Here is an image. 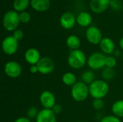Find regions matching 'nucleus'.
<instances>
[{"label": "nucleus", "instance_id": "4468645a", "mask_svg": "<svg viewBox=\"0 0 123 122\" xmlns=\"http://www.w3.org/2000/svg\"><path fill=\"white\" fill-rule=\"evenodd\" d=\"M99 47L102 52L107 55H111L115 51V45L113 40L109 37H105L99 43Z\"/></svg>", "mask_w": 123, "mask_h": 122}, {"label": "nucleus", "instance_id": "2eb2a0df", "mask_svg": "<svg viewBox=\"0 0 123 122\" xmlns=\"http://www.w3.org/2000/svg\"><path fill=\"white\" fill-rule=\"evenodd\" d=\"M110 5V0H91L90 8L95 13H102Z\"/></svg>", "mask_w": 123, "mask_h": 122}, {"label": "nucleus", "instance_id": "423d86ee", "mask_svg": "<svg viewBox=\"0 0 123 122\" xmlns=\"http://www.w3.org/2000/svg\"><path fill=\"white\" fill-rule=\"evenodd\" d=\"M1 47L6 55H14L18 50V41L12 35L6 37L2 41Z\"/></svg>", "mask_w": 123, "mask_h": 122}, {"label": "nucleus", "instance_id": "b1692460", "mask_svg": "<svg viewBox=\"0 0 123 122\" xmlns=\"http://www.w3.org/2000/svg\"><path fill=\"white\" fill-rule=\"evenodd\" d=\"M117 65V60L113 56H107L105 60V67L110 68H114Z\"/></svg>", "mask_w": 123, "mask_h": 122}, {"label": "nucleus", "instance_id": "cd10ccee", "mask_svg": "<svg viewBox=\"0 0 123 122\" xmlns=\"http://www.w3.org/2000/svg\"><path fill=\"white\" fill-rule=\"evenodd\" d=\"M19 21L22 23H27L30 20V14L28 12H23L20 14H19Z\"/></svg>", "mask_w": 123, "mask_h": 122}, {"label": "nucleus", "instance_id": "72a5a7b5", "mask_svg": "<svg viewBox=\"0 0 123 122\" xmlns=\"http://www.w3.org/2000/svg\"></svg>", "mask_w": 123, "mask_h": 122}, {"label": "nucleus", "instance_id": "dca6fc26", "mask_svg": "<svg viewBox=\"0 0 123 122\" xmlns=\"http://www.w3.org/2000/svg\"><path fill=\"white\" fill-rule=\"evenodd\" d=\"M32 7L38 12H45L50 7V0H31Z\"/></svg>", "mask_w": 123, "mask_h": 122}, {"label": "nucleus", "instance_id": "bb28decb", "mask_svg": "<svg viewBox=\"0 0 123 122\" xmlns=\"http://www.w3.org/2000/svg\"><path fill=\"white\" fill-rule=\"evenodd\" d=\"M100 122H121L120 119L115 115H107L104 116Z\"/></svg>", "mask_w": 123, "mask_h": 122}, {"label": "nucleus", "instance_id": "6ab92c4d", "mask_svg": "<svg viewBox=\"0 0 123 122\" xmlns=\"http://www.w3.org/2000/svg\"><path fill=\"white\" fill-rule=\"evenodd\" d=\"M62 81L66 86H71V87L78 82L76 76H75L74 73L71 72H67L64 73L62 76Z\"/></svg>", "mask_w": 123, "mask_h": 122}, {"label": "nucleus", "instance_id": "7ed1b4c3", "mask_svg": "<svg viewBox=\"0 0 123 122\" xmlns=\"http://www.w3.org/2000/svg\"><path fill=\"white\" fill-rule=\"evenodd\" d=\"M71 94L74 101L77 102L84 101L89 96V86L81 81H78L71 87Z\"/></svg>", "mask_w": 123, "mask_h": 122}, {"label": "nucleus", "instance_id": "ddd939ff", "mask_svg": "<svg viewBox=\"0 0 123 122\" xmlns=\"http://www.w3.org/2000/svg\"><path fill=\"white\" fill-rule=\"evenodd\" d=\"M60 23L63 28L66 29H71L76 23L75 16L71 12H66L61 17Z\"/></svg>", "mask_w": 123, "mask_h": 122}, {"label": "nucleus", "instance_id": "4be33fe9", "mask_svg": "<svg viewBox=\"0 0 123 122\" xmlns=\"http://www.w3.org/2000/svg\"><path fill=\"white\" fill-rule=\"evenodd\" d=\"M115 72L114 70V68H110L106 67L103 68V70L102 72V77L104 81H110L115 77Z\"/></svg>", "mask_w": 123, "mask_h": 122}, {"label": "nucleus", "instance_id": "9b49d317", "mask_svg": "<svg viewBox=\"0 0 123 122\" xmlns=\"http://www.w3.org/2000/svg\"><path fill=\"white\" fill-rule=\"evenodd\" d=\"M36 122H56V115L52 109H43L40 110L35 119Z\"/></svg>", "mask_w": 123, "mask_h": 122}, {"label": "nucleus", "instance_id": "7c9ffc66", "mask_svg": "<svg viewBox=\"0 0 123 122\" xmlns=\"http://www.w3.org/2000/svg\"><path fill=\"white\" fill-rule=\"evenodd\" d=\"M30 72L32 74H35L37 73H38V68L37 66V65H32L30 67Z\"/></svg>", "mask_w": 123, "mask_h": 122}, {"label": "nucleus", "instance_id": "a878e982", "mask_svg": "<svg viewBox=\"0 0 123 122\" xmlns=\"http://www.w3.org/2000/svg\"><path fill=\"white\" fill-rule=\"evenodd\" d=\"M39 111H40L37 110V107H35V106L30 107L27 111V116L29 119H34V118L36 119Z\"/></svg>", "mask_w": 123, "mask_h": 122}, {"label": "nucleus", "instance_id": "f8f14e48", "mask_svg": "<svg viewBox=\"0 0 123 122\" xmlns=\"http://www.w3.org/2000/svg\"><path fill=\"white\" fill-rule=\"evenodd\" d=\"M25 59L30 65H37L39 60L41 59L40 53L35 48H29L25 53Z\"/></svg>", "mask_w": 123, "mask_h": 122}, {"label": "nucleus", "instance_id": "f3484780", "mask_svg": "<svg viewBox=\"0 0 123 122\" xmlns=\"http://www.w3.org/2000/svg\"><path fill=\"white\" fill-rule=\"evenodd\" d=\"M92 21V17L90 14L87 12H81L80 13L77 18L76 22L81 27H88Z\"/></svg>", "mask_w": 123, "mask_h": 122}, {"label": "nucleus", "instance_id": "f257e3e1", "mask_svg": "<svg viewBox=\"0 0 123 122\" xmlns=\"http://www.w3.org/2000/svg\"><path fill=\"white\" fill-rule=\"evenodd\" d=\"M89 95L94 99H102L109 93L110 87L107 81L103 79H99L94 81L90 85H89Z\"/></svg>", "mask_w": 123, "mask_h": 122}, {"label": "nucleus", "instance_id": "a211bd4d", "mask_svg": "<svg viewBox=\"0 0 123 122\" xmlns=\"http://www.w3.org/2000/svg\"><path fill=\"white\" fill-rule=\"evenodd\" d=\"M66 45L71 50H79L81 46L80 39L76 35H70L66 39Z\"/></svg>", "mask_w": 123, "mask_h": 122}, {"label": "nucleus", "instance_id": "9d476101", "mask_svg": "<svg viewBox=\"0 0 123 122\" xmlns=\"http://www.w3.org/2000/svg\"><path fill=\"white\" fill-rule=\"evenodd\" d=\"M38 71L43 75H47L50 73L54 69V63L51 58L48 57H43L39 60L37 64Z\"/></svg>", "mask_w": 123, "mask_h": 122}, {"label": "nucleus", "instance_id": "5701e85b", "mask_svg": "<svg viewBox=\"0 0 123 122\" xmlns=\"http://www.w3.org/2000/svg\"><path fill=\"white\" fill-rule=\"evenodd\" d=\"M28 5H29V0H14L13 4L14 9L19 12L25 10Z\"/></svg>", "mask_w": 123, "mask_h": 122}, {"label": "nucleus", "instance_id": "aec40b11", "mask_svg": "<svg viewBox=\"0 0 123 122\" xmlns=\"http://www.w3.org/2000/svg\"><path fill=\"white\" fill-rule=\"evenodd\" d=\"M112 111L117 117L123 118V100H118L112 104Z\"/></svg>", "mask_w": 123, "mask_h": 122}, {"label": "nucleus", "instance_id": "0eeeda50", "mask_svg": "<svg viewBox=\"0 0 123 122\" xmlns=\"http://www.w3.org/2000/svg\"><path fill=\"white\" fill-rule=\"evenodd\" d=\"M4 70L8 77L12 78H16L21 75L22 67L19 63L14 60H11L5 64Z\"/></svg>", "mask_w": 123, "mask_h": 122}, {"label": "nucleus", "instance_id": "1a4fd4ad", "mask_svg": "<svg viewBox=\"0 0 123 122\" xmlns=\"http://www.w3.org/2000/svg\"><path fill=\"white\" fill-rule=\"evenodd\" d=\"M40 101L44 109H52L55 104V97L50 91H44L40 95Z\"/></svg>", "mask_w": 123, "mask_h": 122}, {"label": "nucleus", "instance_id": "c756f323", "mask_svg": "<svg viewBox=\"0 0 123 122\" xmlns=\"http://www.w3.org/2000/svg\"><path fill=\"white\" fill-rule=\"evenodd\" d=\"M52 111L54 112V114L56 115V114H60L61 112V111H62V106L61 105H60V104H55L54 106H53V108L52 109Z\"/></svg>", "mask_w": 123, "mask_h": 122}, {"label": "nucleus", "instance_id": "412c9836", "mask_svg": "<svg viewBox=\"0 0 123 122\" xmlns=\"http://www.w3.org/2000/svg\"><path fill=\"white\" fill-rule=\"evenodd\" d=\"M95 76L92 70H86L84 71L81 76V81L85 83L86 84L90 85L94 81H95Z\"/></svg>", "mask_w": 123, "mask_h": 122}, {"label": "nucleus", "instance_id": "473e14b6", "mask_svg": "<svg viewBox=\"0 0 123 122\" xmlns=\"http://www.w3.org/2000/svg\"><path fill=\"white\" fill-rule=\"evenodd\" d=\"M119 45H120V48H121V49L123 50V38H121V40H120V42H119Z\"/></svg>", "mask_w": 123, "mask_h": 122}, {"label": "nucleus", "instance_id": "20e7f679", "mask_svg": "<svg viewBox=\"0 0 123 122\" xmlns=\"http://www.w3.org/2000/svg\"><path fill=\"white\" fill-rule=\"evenodd\" d=\"M107 56L103 52H94L87 58V65L89 68L94 70L103 69L105 68V60Z\"/></svg>", "mask_w": 123, "mask_h": 122}, {"label": "nucleus", "instance_id": "f03ea898", "mask_svg": "<svg viewBox=\"0 0 123 122\" xmlns=\"http://www.w3.org/2000/svg\"><path fill=\"white\" fill-rule=\"evenodd\" d=\"M68 65L75 70H79L82 68L86 63H87V59L85 53L81 50H71L68 56Z\"/></svg>", "mask_w": 123, "mask_h": 122}, {"label": "nucleus", "instance_id": "6e6552de", "mask_svg": "<svg viewBox=\"0 0 123 122\" xmlns=\"http://www.w3.org/2000/svg\"><path fill=\"white\" fill-rule=\"evenodd\" d=\"M86 37L88 42L92 45H99L100 42L103 39L101 31L95 26L89 27L86 29Z\"/></svg>", "mask_w": 123, "mask_h": 122}, {"label": "nucleus", "instance_id": "393cba45", "mask_svg": "<svg viewBox=\"0 0 123 122\" xmlns=\"http://www.w3.org/2000/svg\"><path fill=\"white\" fill-rule=\"evenodd\" d=\"M92 107L96 111H100L105 107V101L103 99H94L92 102Z\"/></svg>", "mask_w": 123, "mask_h": 122}, {"label": "nucleus", "instance_id": "39448f33", "mask_svg": "<svg viewBox=\"0 0 123 122\" xmlns=\"http://www.w3.org/2000/svg\"><path fill=\"white\" fill-rule=\"evenodd\" d=\"M19 22V14L14 11H9L4 16L3 25L7 31H15Z\"/></svg>", "mask_w": 123, "mask_h": 122}, {"label": "nucleus", "instance_id": "2f4dec72", "mask_svg": "<svg viewBox=\"0 0 123 122\" xmlns=\"http://www.w3.org/2000/svg\"><path fill=\"white\" fill-rule=\"evenodd\" d=\"M14 122H31L28 117H19L17 118Z\"/></svg>", "mask_w": 123, "mask_h": 122}, {"label": "nucleus", "instance_id": "c85d7f7f", "mask_svg": "<svg viewBox=\"0 0 123 122\" xmlns=\"http://www.w3.org/2000/svg\"><path fill=\"white\" fill-rule=\"evenodd\" d=\"M12 36H13L17 41H19V40H21L23 38L24 33H23V32H22L21 29H17L15 31H14V34H13Z\"/></svg>", "mask_w": 123, "mask_h": 122}]
</instances>
